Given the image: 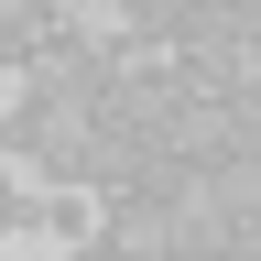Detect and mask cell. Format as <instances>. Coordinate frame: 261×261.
<instances>
[{
	"label": "cell",
	"mask_w": 261,
	"mask_h": 261,
	"mask_svg": "<svg viewBox=\"0 0 261 261\" xmlns=\"http://www.w3.org/2000/svg\"><path fill=\"white\" fill-rule=\"evenodd\" d=\"M98 261H163L174 250V218H163V196H98Z\"/></svg>",
	"instance_id": "7a4b0ae2"
},
{
	"label": "cell",
	"mask_w": 261,
	"mask_h": 261,
	"mask_svg": "<svg viewBox=\"0 0 261 261\" xmlns=\"http://www.w3.org/2000/svg\"><path fill=\"white\" fill-rule=\"evenodd\" d=\"M22 240V185H11V152H0V250Z\"/></svg>",
	"instance_id": "277c9868"
},
{
	"label": "cell",
	"mask_w": 261,
	"mask_h": 261,
	"mask_svg": "<svg viewBox=\"0 0 261 261\" xmlns=\"http://www.w3.org/2000/svg\"><path fill=\"white\" fill-rule=\"evenodd\" d=\"M0 98H11V55H0Z\"/></svg>",
	"instance_id": "5b68a950"
},
{
	"label": "cell",
	"mask_w": 261,
	"mask_h": 261,
	"mask_svg": "<svg viewBox=\"0 0 261 261\" xmlns=\"http://www.w3.org/2000/svg\"><path fill=\"white\" fill-rule=\"evenodd\" d=\"M22 228H44L55 250H87L98 240V196L87 185H44V207H22Z\"/></svg>",
	"instance_id": "3957f363"
},
{
	"label": "cell",
	"mask_w": 261,
	"mask_h": 261,
	"mask_svg": "<svg viewBox=\"0 0 261 261\" xmlns=\"http://www.w3.org/2000/svg\"><path fill=\"white\" fill-rule=\"evenodd\" d=\"M87 130H98V109H87V98H55V87L0 98V152H11V174L76 185V174H87Z\"/></svg>",
	"instance_id": "6da1fadb"
}]
</instances>
